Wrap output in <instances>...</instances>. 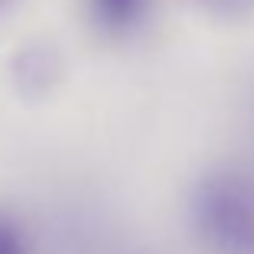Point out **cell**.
I'll return each instance as SVG.
<instances>
[{
    "mask_svg": "<svg viewBox=\"0 0 254 254\" xmlns=\"http://www.w3.org/2000/svg\"><path fill=\"white\" fill-rule=\"evenodd\" d=\"M189 232L205 254H254V173L212 166L186 199Z\"/></svg>",
    "mask_w": 254,
    "mask_h": 254,
    "instance_id": "obj_1",
    "label": "cell"
},
{
    "mask_svg": "<svg viewBox=\"0 0 254 254\" xmlns=\"http://www.w3.org/2000/svg\"><path fill=\"white\" fill-rule=\"evenodd\" d=\"M65 59L49 39H26L10 56V82L23 98H46L59 88Z\"/></svg>",
    "mask_w": 254,
    "mask_h": 254,
    "instance_id": "obj_2",
    "label": "cell"
},
{
    "mask_svg": "<svg viewBox=\"0 0 254 254\" xmlns=\"http://www.w3.org/2000/svg\"><path fill=\"white\" fill-rule=\"evenodd\" d=\"M82 3L88 13V23L101 36L121 39L143 26L153 0H82Z\"/></svg>",
    "mask_w": 254,
    "mask_h": 254,
    "instance_id": "obj_3",
    "label": "cell"
},
{
    "mask_svg": "<svg viewBox=\"0 0 254 254\" xmlns=\"http://www.w3.org/2000/svg\"><path fill=\"white\" fill-rule=\"evenodd\" d=\"M0 254H36L33 235L13 209L0 205Z\"/></svg>",
    "mask_w": 254,
    "mask_h": 254,
    "instance_id": "obj_4",
    "label": "cell"
},
{
    "mask_svg": "<svg viewBox=\"0 0 254 254\" xmlns=\"http://www.w3.org/2000/svg\"><path fill=\"white\" fill-rule=\"evenodd\" d=\"M189 3L222 23H241L254 16V0H189Z\"/></svg>",
    "mask_w": 254,
    "mask_h": 254,
    "instance_id": "obj_5",
    "label": "cell"
},
{
    "mask_svg": "<svg viewBox=\"0 0 254 254\" xmlns=\"http://www.w3.org/2000/svg\"><path fill=\"white\" fill-rule=\"evenodd\" d=\"M10 3H13V0H0V10H7Z\"/></svg>",
    "mask_w": 254,
    "mask_h": 254,
    "instance_id": "obj_6",
    "label": "cell"
}]
</instances>
